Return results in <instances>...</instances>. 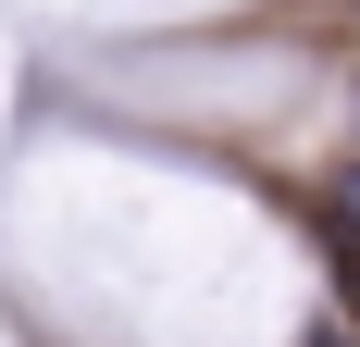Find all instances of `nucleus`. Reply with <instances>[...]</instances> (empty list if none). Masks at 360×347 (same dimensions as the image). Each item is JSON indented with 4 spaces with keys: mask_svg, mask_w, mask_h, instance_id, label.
Instances as JSON below:
<instances>
[{
    "mask_svg": "<svg viewBox=\"0 0 360 347\" xmlns=\"http://www.w3.org/2000/svg\"><path fill=\"white\" fill-rule=\"evenodd\" d=\"M323 248H335V285H348V310H360V162H348V186L323 199Z\"/></svg>",
    "mask_w": 360,
    "mask_h": 347,
    "instance_id": "1",
    "label": "nucleus"
},
{
    "mask_svg": "<svg viewBox=\"0 0 360 347\" xmlns=\"http://www.w3.org/2000/svg\"><path fill=\"white\" fill-rule=\"evenodd\" d=\"M311 347H360V335H335V322H323V335H311Z\"/></svg>",
    "mask_w": 360,
    "mask_h": 347,
    "instance_id": "2",
    "label": "nucleus"
}]
</instances>
